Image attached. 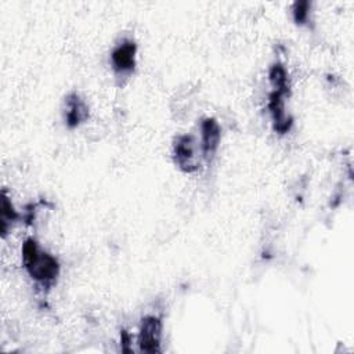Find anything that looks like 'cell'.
Wrapping results in <instances>:
<instances>
[{"label": "cell", "instance_id": "cell-1", "mask_svg": "<svg viewBox=\"0 0 354 354\" xmlns=\"http://www.w3.org/2000/svg\"><path fill=\"white\" fill-rule=\"evenodd\" d=\"M22 263L29 277L41 288H50L59 275L58 260L29 238L22 243Z\"/></svg>", "mask_w": 354, "mask_h": 354}, {"label": "cell", "instance_id": "cell-2", "mask_svg": "<svg viewBox=\"0 0 354 354\" xmlns=\"http://www.w3.org/2000/svg\"><path fill=\"white\" fill-rule=\"evenodd\" d=\"M162 321L156 315H147L141 319L138 346L142 353H159L162 342Z\"/></svg>", "mask_w": 354, "mask_h": 354}, {"label": "cell", "instance_id": "cell-3", "mask_svg": "<svg viewBox=\"0 0 354 354\" xmlns=\"http://www.w3.org/2000/svg\"><path fill=\"white\" fill-rule=\"evenodd\" d=\"M137 46L133 40H123L111 53V64L118 75H127L136 66Z\"/></svg>", "mask_w": 354, "mask_h": 354}, {"label": "cell", "instance_id": "cell-4", "mask_svg": "<svg viewBox=\"0 0 354 354\" xmlns=\"http://www.w3.org/2000/svg\"><path fill=\"white\" fill-rule=\"evenodd\" d=\"M174 159L177 166L191 173L196 169V162H195V145H194V138L188 134L177 137L174 142Z\"/></svg>", "mask_w": 354, "mask_h": 354}, {"label": "cell", "instance_id": "cell-5", "mask_svg": "<svg viewBox=\"0 0 354 354\" xmlns=\"http://www.w3.org/2000/svg\"><path fill=\"white\" fill-rule=\"evenodd\" d=\"M220 126L214 119H205L201 124V148L206 158H210L220 144Z\"/></svg>", "mask_w": 354, "mask_h": 354}, {"label": "cell", "instance_id": "cell-6", "mask_svg": "<svg viewBox=\"0 0 354 354\" xmlns=\"http://www.w3.org/2000/svg\"><path fill=\"white\" fill-rule=\"evenodd\" d=\"M88 118V108L86 102L76 94L72 93L66 98V111H65V122L68 127L73 129L83 123Z\"/></svg>", "mask_w": 354, "mask_h": 354}, {"label": "cell", "instance_id": "cell-7", "mask_svg": "<svg viewBox=\"0 0 354 354\" xmlns=\"http://www.w3.org/2000/svg\"><path fill=\"white\" fill-rule=\"evenodd\" d=\"M0 227H1V235L6 236V234L8 232V230L11 228V225L19 218L18 212L14 209L11 201L8 199V196L6 195V192L3 191L1 195V206H0Z\"/></svg>", "mask_w": 354, "mask_h": 354}, {"label": "cell", "instance_id": "cell-8", "mask_svg": "<svg viewBox=\"0 0 354 354\" xmlns=\"http://www.w3.org/2000/svg\"><path fill=\"white\" fill-rule=\"evenodd\" d=\"M268 79H270V83L272 86V90L288 95V93H289V79H288V72H286L283 65L274 64L270 68Z\"/></svg>", "mask_w": 354, "mask_h": 354}, {"label": "cell", "instance_id": "cell-9", "mask_svg": "<svg viewBox=\"0 0 354 354\" xmlns=\"http://www.w3.org/2000/svg\"><path fill=\"white\" fill-rule=\"evenodd\" d=\"M293 18L297 24H304L307 21V18H308V3L307 1H301V3L295 4Z\"/></svg>", "mask_w": 354, "mask_h": 354}]
</instances>
